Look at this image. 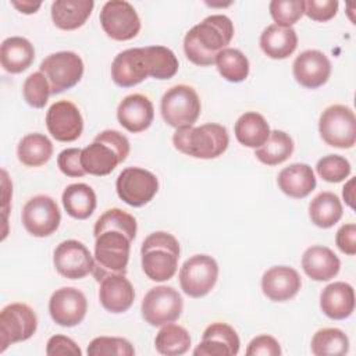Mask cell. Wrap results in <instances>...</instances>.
<instances>
[{"instance_id": "obj_1", "label": "cell", "mask_w": 356, "mask_h": 356, "mask_svg": "<svg viewBox=\"0 0 356 356\" xmlns=\"http://www.w3.org/2000/svg\"><path fill=\"white\" fill-rule=\"evenodd\" d=\"M136 220L121 209L106 210L95 222L93 277L100 282L108 274H127L131 242L136 236Z\"/></svg>"}, {"instance_id": "obj_2", "label": "cell", "mask_w": 356, "mask_h": 356, "mask_svg": "<svg viewBox=\"0 0 356 356\" xmlns=\"http://www.w3.org/2000/svg\"><path fill=\"white\" fill-rule=\"evenodd\" d=\"M232 38V21L227 15L213 14L186 32L184 51L191 63L207 67L216 63L217 54L231 43Z\"/></svg>"}, {"instance_id": "obj_3", "label": "cell", "mask_w": 356, "mask_h": 356, "mask_svg": "<svg viewBox=\"0 0 356 356\" xmlns=\"http://www.w3.org/2000/svg\"><path fill=\"white\" fill-rule=\"evenodd\" d=\"M129 140L115 129L100 132L95 140L82 149L81 164L86 174L104 177L124 163L129 154Z\"/></svg>"}, {"instance_id": "obj_4", "label": "cell", "mask_w": 356, "mask_h": 356, "mask_svg": "<svg viewBox=\"0 0 356 356\" xmlns=\"http://www.w3.org/2000/svg\"><path fill=\"white\" fill-rule=\"evenodd\" d=\"M179 253V243L172 234L164 231L152 232L142 242V270L152 281H168L177 273Z\"/></svg>"}, {"instance_id": "obj_5", "label": "cell", "mask_w": 356, "mask_h": 356, "mask_svg": "<svg viewBox=\"0 0 356 356\" xmlns=\"http://www.w3.org/2000/svg\"><path fill=\"white\" fill-rule=\"evenodd\" d=\"M172 143L178 152L186 156L210 160L227 150L229 136L224 125L209 122L200 127L178 128L172 135Z\"/></svg>"}, {"instance_id": "obj_6", "label": "cell", "mask_w": 356, "mask_h": 356, "mask_svg": "<svg viewBox=\"0 0 356 356\" xmlns=\"http://www.w3.org/2000/svg\"><path fill=\"white\" fill-rule=\"evenodd\" d=\"M200 99L189 85H175L161 97L160 111L163 120L172 128L192 127L200 115Z\"/></svg>"}, {"instance_id": "obj_7", "label": "cell", "mask_w": 356, "mask_h": 356, "mask_svg": "<svg viewBox=\"0 0 356 356\" xmlns=\"http://www.w3.org/2000/svg\"><path fill=\"white\" fill-rule=\"evenodd\" d=\"M318 132L321 139L332 147L350 149L356 142V117L343 104L328 106L320 115Z\"/></svg>"}, {"instance_id": "obj_8", "label": "cell", "mask_w": 356, "mask_h": 356, "mask_svg": "<svg viewBox=\"0 0 356 356\" xmlns=\"http://www.w3.org/2000/svg\"><path fill=\"white\" fill-rule=\"evenodd\" d=\"M39 71L47 78L51 95L74 88L83 75V61L74 51L49 54L40 63Z\"/></svg>"}, {"instance_id": "obj_9", "label": "cell", "mask_w": 356, "mask_h": 356, "mask_svg": "<svg viewBox=\"0 0 356 356\" xmlns=\"http://www.w3.org/2000/svg\"><path fill=\"white\" fill-rule=\"evenodd\" d=\"M38 328V317L32 307L15 302L4 306L0 312V352L10 345L29 339Z\"/></svg>"}, {"instance_id": "obj_10", "label": "cell", "mask_w": 356, "mask_h": 356, "mask_svg": "<svg viewBox=\"0 0 356 356\" xmlns=\"http://www.w3.org/2000/svg\"><path fill=\"white\" fill-rule=\"evenodd\" d=\"M184 302L177 289L167 285H159L145 295L140 306L142 317L152 327H161L179 318Z\"/></svg>"}, {"instance_id": "obj_11", "label": "cell", "mask_w": 356, "mask_h": 356, "mask_svg": "<svg viewBox=\"0 0 356 356\" xmlns=\"http://www.w3.org/2000/svg\"><path fill=\"white\" fill-rule=\"evenodd\" d=\"M99 19L103 31L113 40H131L140 31V18L134 6L125 0L106 1Z\"/></svg>"}, {"instance_id": "obj_12", "label": "cell", "mask_w": 356, "mask_h": 356, "mask_svg": "<svg viewBox=\"0 0 356 356\" xmlns=\"http://www.w3.org/2000/svg\"><path fill=\"white\" fill-rule=\"evenodd\" d=\"M115 191L124 203L132 207H142L156 196L159 179L149 170L127 167L120 172L115 181Z\"/></svg>"}, {"instance_id": "obj_13", "label": "cell", "mask_w": 356, "mask_h": 356, "mask_svg": "<svg viewBox=\"0 0 356 356\" xmlns=\"http://www.w3.org/2000/svg\"><path fill=\"white\" fill-rule=\"evenodd\" d=\"M218 278V264L209 254L189 257L179 270V285L191 298L206 296Z\"/></svg>"}, {"instance_id": "obj_14", "label": "cell", "mask_w": 356, "mask_h": 356, "mask_svg": "<svg viewBox=\"0 0 356 356\" xmlns=\"http://www.w3.org/2000/svg\"><path fill=\"white\" fill-rule=\"evenodd\" d=\"M21 218L25 229L31 235L44 238L58 228L61 213L53 197L47 195H36L25 203Z\"/></svg>"}, {"instance_id": "obj_15", "label": "cell", "mask_w": 356, "mask_h": 356, "mask_svg": "<svg viewBox=\"0 0 356 356\" xmlns=\"http://www.w3.org/2000/svg\"><path fill=\"white\" fill-rule=\"evenodd\" d=\"M57 273L68 280H81L93 271V256L79 241L67 239L57 245L53 253Z\"/></svg>"}, {"instance_id": "obj_16", "label": "cell", "mask_w": 356, "mask_h": 356, "mask_svg": "<svg viewBox=\"0 0 356 356\" xmlns=\"http://www.w3.org/2000/svg\"><path fill=\"white\" fill-rule=\"evenodd\" d=\"M88 300L83 292L74 286L56 289L49 300V313L53 321L61 327H75L85 318Z\"/></svg>"}, {"instance_id": "obj_17", "label": "cell", "mask_w": 356, "mask_h": 356, "mask_svg": "<svg viewBox=\"0 0 356 356\" xmlns=\"http://www.w3.org/2000/svg\"><path fill=\"white\" fill-rule=\"evenodd\" d=\"M46 127L56 140L74 142L83 131V118L72 102L58 100L46 113Z\"/></svg>"}, {"instance_id": "obj_18", "label": "cell", "mask_w": 356, "mask_h": 356, "mask_svg": "<svg viewBox=\"0 0 356 356\" xmlns=\"http://www.w3.org/2000/svg\"><path fill=\"white\" fill-rule=\"evenodd\" d=\"M150 76L146 47L127 49L118 53L111 64V78L121 88H132Z\"/></svg>"}, {"instance_id": "obj_19", "label": "cell", "mask_w": 356, "mask_h": 356, "mask_svg": "<svg viewBox=\"0 0 356 356\" xmlns=\"http://www.w3.org/2000/svg\"><path fill=\"white\" fill-rule=\"evenodd\" d=\"M295 81L307 89L323 86L331 75V61L320 50L302 51L292 64Z\"/></svg>"}, {"instance_id": "obj_20", "label": "cell", "mask_w": 356, "mask_h": 356, "mask_svg": "<svg viewBox=\"0 0 356 356\" xmlns=\"http://www.w3.org/2000/svg\"><path fill=\"white\" fill-rule=\"evenodd\" d=\"M241 348L236 331L227 323L210 324L202 335L200 343L195 348V356H235Z\"/></svg>"}, {"instance_id": "obj_21", "label": "cell", "mask_w": 356, "mask_h": 356, "mask_svg": "<svg viewBox=\"0 0 356 356\" xmlns=\"http://www.w3.org/2000/svg\"><path fill=\"white\" fill-rule=\"evenodd\" d=\"M302 286L299 273L288 266H274L261 277V291L273 302H286L296 296Z\"/></svg>"}, {"instance_id": "obj_22", "label": "cell", "mask_w": 356, "mask_h": 356, "mask_svg": "<svg viewBox=\"0 0 356 356\" xmlns=\"http://www.w3.org/2000/svg\"><path fill=\"white\" fill-rule=\"evenodd\" d=\"M118 122L129 132L138 134L147 129L154 118V108L149 97L134 93L125 96L117 108Z\"/></svg>"}, {"instance_id": "obj_23", "label": "cell", "mask_w": 356, "mask_h": 356, "mask_svg": "<svg viewBox=\"0 0 356 356\" xmlns=\"http://www.w3.org/2000/svg\"><path fill=\"white\" fill-rule=\"evenodd\" d=\"M134 299V286L124 274H108L100 280L99 300L107 312L124 313L132 306Z\"/></svg>"}, {"instance_id": "obj_24", "label": "cell", "mask_w": 356, "mask_h": 356, "mask_svg": "<svg viewBox=\"0 0 356 356\" xmlns=\"http://www.w3.org/2000/svg\"><path fill=\"white\" fill-rule=\"evenodd\" d=\"M320 309L332 320L348 318L355 310V291L348 282L328 284L320 293Z\"/></svg>"}, {"instance_id": "obj_25", "label": "cell", "mask_w": 356, "mask_h": 356, "mask_svg": "<svg viewBox=\"0 0 356 356\" xmlns=\"http://www.w3.org/2000/svg\"><path fill=\"white\" fill-rule=\"evenodd\" d=\"M302 268L314 281H330L339 273L341 260L330 248L314 245L303 252Z\"/></svg>"}, {"instance_id": "obj_26", "label": "cell", "mask_w": 356, "mask_h": 356, "mask_svg": "<svg viewBox=\"0 0 356 356\" xmlns=\"http://www.w3.org/2000/svg\"><path fill=\"white\" fill-rule=\"evenodd\" d=\"M278 188L289 197L303 199L316 188V175L309 164L295 163L278 172Z\"/></svg>"}, {"instance_id": "obj_27", "label": "cell", "mask_w": 356, "mask_h": 356, "mask_svg": "<svg viewBox=\"0 0 356 356\" xmlns=\"http://www.w3.org/2000/svg\"><path fill=\"white\" fill-rule=\"evenodd\" d=\"M35 60L33 44L22 36H10L1 42L0 63L10 74L24 72Z\"/></svg>"}, {"instance_id": "obj_28", "label": "cell", "mask_w": 356, "mask_h": 356, "mask_svg": "<svg viewBox=\"0 0 356 356\" xmlns=\"http://www.w3.org/2000/svg\"><path fill=\"white\" fill-rule=\"evenodd\" d=\"M93 7L92 0H56L51 3V19L57 28L74 31L86 22Z\"/></svg>"}, {"instance_id": "obj_29", "label": "cell", "mask_w": 356, "mask_h": 356, "mask_svg": "<svg viewBox=\"0 0 356 356\" xmlns=\"http://www.w3.org/2000/svg\"><path fill=\"white\" fill-rule=\"evenodd\" d=\"M260 47L267 57L284 60L296 50L298 35L293 28H284L273 24L261 32Z\"/></svg>"}, {"instance_id": "obj_30", "label": "cell", "mask_w": 356, "mask_h": 356, "mask_svg": "<svg viewBox=\"0 0 356 356\" xmlns=\"http://www.w3.org/2000/svg\"><path fill=\"white\" fill-rule=\"evenodd\" d=\"M234 132H235L236 140L241 145L246 147L257 149L261 145H264L271 131H270L268 122L261 114L256 111H246L236 120Z\"/></svg>"}, {"instance_id": "obj_31", "label": "cell", "mask_w": 356, "mask_h": 356, "mask_svg": "<svg viewBox=\"0 0 356 356\" xmlns=\"http://www.w3.org/2000/svg\"><path fill=\"white\" fill-rule=\"evenodd\" d=\"M63 206L68 216L75 220L89 218L96 209V193L86 184L68 185L61 196Z\"/></svg>"}, {"instance_id": "obj_32", "label": "cell", "mask_w": 356, "mask_h": 356, "mask_svg": "<svg viewBox=\"0 0 356 356\" xmlns=\"http://www.w3.org/2000/svg\"><path fill=\"white\" fill-rule=\"evenodd\" d=\"M53 154V143L43 134H28L25 135L18 146V160L26 167H40L46 164Z\"/></svg>"}, {"instance_id": "obj_33", "label": "cell", "mask_w": 356, "mask_h": 356, "mask_svg": "<svg viewBox=\"0 0 356 356\" xmlns=\"http://www.w3.org/2000/svg\"><path fill=\"white\" fill-rule=\"evenodd\" d=\"M342 203L332 192H321L309 203V217L318 228H331L342 217Z\"/></svg>"}, {"instance_id": "obj_34", "label": "cell", "mask_w": 356, "mask_h": 356, "mask_svg": "<svg viewBox=\"0 0 356 356\" xmlns=\"http://www.w3.org/2000/svg\"><path fill=\"white\" fill-rule=\"evenodd\" d=\"M292 138L280 129L270 132L268 139L254 150L256 159L266 165H277L286 161L293 152Z\"/></svg>"}, {"instance_id": "obj_35", "label": "cell", "mask_w": 356, "mask_h": 356, "mask_svg": "<svg viewBox=\"0 0 356 356\" xmlns=\"http://www.w3.org/2000/svg\"><path fill=\"white\" fill-rule=\"evenodd\" d=\"M156 350L164 356H179L188 352L191 346V335L186 328L168 323L161 325L154 338Z\"/></svg>"}, {"instance_id": "obj_36", "label": "cell", "mask_w": 356, "mask_h": 356, "mask_svg": "<svg viewBox=\"0 0 356 356\" xmlns=\"http://www.w3.org/2000/svg\"><path fill=\"white\" fill-rule=\"evenodd\" d=\"M314 356H342L349 350V338L339 328H321L310 342Z\"/></svg>"}, {"instance_id": "obj_37", "label": "cell", "mask_w": 356, "mask_h": 356, "mask_svg": "<svg viewBox=\"0 0 356 356\" xmlns=\"http://www.w3.org/2000/svg\"><path fill=\"white\" fill-rule=\"evenodd\" d=\"M220 75L228 82H242L249 75V60L248 57L238 49L225 47L222 49L217 57L216 63Z\"/></svg>"}, {"instance_id": "obj_38", "label": "cell", "mask_w": 356, "mask_h": 356, "mask_svg": "<svg viewBox=\"0 0 356 356\" xmlns=\"http://www.w3.org/2000/svg\"><path fill=\"white\" fill-rule=\"evenodd\" d=\"M146 51L152 78L170 79L177 74L179 63L171 49L164 46H146Z\"/></svg>"}, {"instance_id": "obj_39", "label": "cell", "mask_w": 356, "mask_h": 356, "mask_svg": "<svg viewBox=\"0 0 356 356\" xmlns=\"http://www.w3.org/2000/svg\"><path fill=\"white\" fill-rule=\"evenodd\" d=\"M89 356H134L132 343L120 337H96L88 345Z\"/></svg>"}, {"instance_id": "obj_40", "label": "cell", "mask_w": 356, "mask_h": 356, "mask_svg": "<svg viewBox=\"0 0 356 356\" xmlns=\"http://www.w3.org/2000/svg\"><path fill=\"white\" fill-rule=\"evenodd\" d=\"M22 95L31 107L43 108L47 104L49 96L51 95L47 78L40 71L32 72L24 82Z\"/></svg>"}, {"instance_id": "obj_41", "label": "cell", "mask_w": 356, "mask_h": 356, "mask_svg": "<svg viewBox=\"0 0 356 356\" xmlns=\"http://www.w3.org/2000/svg\"><path fill=\"white\" fill-rule=\"evenodd\" d=\"M268 8L275 25L284 28H292L305 11L303 0H273Z\"/></svg>"}, {"instance_id": "obj_42", "label": "cell", "mask_w": 356, "mask_h": 356, "mask_svg": "<svg viewBox=\"0 0 356 356\" xmlns=\"http://www.w3.org/2000/svg\"><path fill=\"white\" fill-rule=\"evenodd\" d=\"M316 171L327 182H341L346 179L352 171L350 163L339 154H328L321 157L316 164Z\"/></svg>"}, {"instance_id": "obj_43", "label": "cell", "mask_w": 356, "mask_h": 356, "mask_svg": "<svg viewBox=\"0 0 356 356\" xmlns=\"http://www.w3.org/2000/svg\"><path fill=\"white\" fill-rule=\"evenodd\" d=\"M338 6L337 0H306L303 1V14L313 21L325 22L335 17Z\"/></svg>"}, {"instance_id": "obj_44", "label": "cell", "mask_w": 356, "mask_h": 356, "mask_svg": "<svg viewBox=\"0 0 356 356\" xmlns=\"http://www.w3.org/2000/svg\"><path fill=\"white\" fill-rule=\"evenodd\" d=\"M81 153L82 149L78 147H70L60 152V154L57 156V165L64 175L78 178L86 174L81 164Z\"/></svg>"}, {"instance_id": "obj_45", "label": "cell", "mask_w": 356, "mask_h": 356, "mask_svg": "<svg viewBox=\"0 0 356 356\" xmlns=\"http://www.w3.org/2000/svg\"><path fill=\"white\" fill-rule=\"evenodd\" d=\"M248 356H280L282 353L280 342L267 334L254 337L245 352Z\"/></svg>"}, {"instance_id": "obj_46", "label": "cell", "mask_w": 356, "mask_h": 356, "mask_svg": "<svg viewBox=\"0 0 356 356\" xmlns=\"http://www.w3.org/2000/svg\"><path fill=\"white\" fill-rule=\"evenodd\" d=\"M46 355L47 356H81V348L65 335H53L49 338L46 343Z\"/></svg>"}, {"instance_id": "obj_47", "label": "cell", "mask_w": 356, "mask_h": 356, "mask_svg": "<svg viewBox=\"0 0 356 356\" xmlns=\"http://www.w3.org/2000/svg\"><path fill=\"white\" fill-rule=\"evenodd\" d=\"M338 249L349 256L356 254V225L353 222L343 224L335 235Z\"/></svg>"}, {"instance_id": "obj_48", "label": "cell", "mask_w": 356, "mask_h": 356, "mask_svg": "<svg viewBox=\"0 0 356 356\" xmlns=\"http://www.w3.org/2000/svg\"><path fill=\"white\" fill-rule=\"evenodd\" d=\"M11 4L22 14H33L36 13L42 3L40 1H31V0H22V1H18V0H11Z\"/></svg>"}, {"instance_id": "obj_49", "label": "cell", "mask_w": 356, "mask_h": 356, "mask_svg": "<svg viewBox=\"0 0 356 356\" xmlns=\"http://www.w3.org/2000/svg\"><path fill=\"white\" fill-rule=\"evenodd\" d=\"M342 196H343V200L345 203L353 209L355 207V178H350L345 186L342 188Z\"/></svg>"}]
</instances>
